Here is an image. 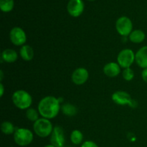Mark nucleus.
Here are the masks:
<instances>
[{
  "instance_id": "nucleus-1",
  "label": "nucleus",
  "mask_w": 147,
  "mask_h": 147,
  "mask_svg": "<svg viewBox=\"0 0 147 147\" xmlns=\"http://www.w3.org/2000/svg\"><path fill=\"white\" fill-rule=\"evenodd\" d=\"M38 111L42 118L52 119L55 118L60 111V100L54 96H48L44 97L38 104Z\"/></svg>"
},
{
  "instance_id": "nucleus-2",
  "label": "nucleus",
  "mask_w": 147,
  "mask_h": 147,
  "mask_svg": "<svg viewBox=\"0 0 147 147\" xmlns=\"http://www.w3.org/2000/svg\"><path fill=\"white\" fill-rule=\"evenodd\" d=\"M11 99L14 106L21 110L30 109L32 103V98L31 95L24 90H16L13 93Z\"/></svg>"
},
{
  "instance_id": "nucleus-3",
  "label": "nucleus",
  "mask_w": 147,
  "mask_h": 147,
  "mask_svg": "<svg viewBox=\"0 0 147 147\" xmlns=\"http://www.w3.org/2000/svg\"><path fill=\"white\" fill-rule=\"evenodd\" d=\"M53 123L50 119L45 118L39 119L33 124V130L34 133L41 138H45L52 134L53 131Z\"/></svg>"
},
{
  "instance_id": "nucleus-4",
  "label": "nucleus",
  "mask_w": 147,
  "mask_h": 147,
  "mask_svg": "<svg viewBox=\"0 0 147 147\" xmlns=\"http://www.w3.org/2000/svg\"><path fill=\"white\" fill-rule=\"evenodd\" d=\"M34 139L32 132L25 128H19L14 133V140L17 145L26 146L30 144Z\"/></svg>"
},
{
  "instance_id": "nucleus-5",
  "label": "nucleus",
  "mask_w": 147,
  "mask_h": 147,
  "mask_svg": "<svg viewBox=\"0 0 147 147\" xmlns=\"http://www.w3.org/2000/svg\"><path fill=\"white\" fill-rule=\"evenodd\" d=\"M112 100L116 104L119 106H126L128 105L131 108H136L137 106V102L133 100L131 97L130 95L125 91L122 90H118L113 93L111 96Z\"/></svg>"
},
{
  "instance_id": "nucleus-6",
  "label": "nucleus",
  "mask_w": 147,
  "mask_h": 147,
  "mask_svg": "<svg viewBox=\"0 0 147 147\" xmlns=\"http://www.w3.org/2000/svg\"><path fill=\"white\" fill-rule=\"evenodd\" d=\"M135 61V54L131 49H124L119 53L117 57L118 64L123 68H128Z\"/></svg>"
},
{
  "instance_id": "nucleus-7",
  "label": "nucleus",
  "mask_w": 147,
  "mask_h": 147,
  "mask_svg": "<svg viewBox=\"0 0 147 147\" xmlns=\"http://www.w3.org/2000/svg\"><path fill=\"white\" fill-rule=\"evenodd\" d=\"M116 29L120 35L123 37L129 36L133 29L131 20L127 17H121L116 21Z\"/></svg>"
},
{
  "instance_id": "nucleus-8",
  "label": "nucleus",
  "mask_w": 147,
  "mask_h": 147,
  "mask_svg": "<svg viewBox=\"0 0 147 147\" xmlns=\"http://www.w3.org/2000/svg\"><path fill=\"white\" fill-rule=\"evenodd\" d=\"M10 41L16 46H22L27 41L26 33L21 27H15L9 32Z\"/></svg>"
},
{
  "instance_id": "nucleus-9",
  "label": "nucleus",
  "mask_w": 147,
  "mask_h": 147,
  "mask_svg": "<svg viewBox=\"0 0 147 147\" xmlns=\"http://www.w3.org/2000/svg\"><path fill=\"white\" fill-rule=\"evenodd\" d=\"M67 12L73 17H78L84 11V3L83 0H70L67 6Z\"/></svg>"
},
{
  "instance_id": "nucleus-10",
  "label": "nucleus",
  "mask_w": 147,
  "mask_h": 147,
  "mask_svg": "<svg viewBox=\"0 0 147 147\" xmlns=\"http://www.w3.org/2000/svg\"><path fill=\"white\" fill-rule=\"evenodd\" d=\"M51 144L55 147H65V135L63 129L60 126H56L53 129V131L50 137Z\"/></svg>"
},
{
  "instance_id": "nucleus-11",
  "label": "nucleus",
  "mask_w": 147,
  "mask_h": 147,
  "mask_svg": "<svg viewBox=\"0 0 147 147\" xmlns=\"http://www.w3.org/2000/svg\"><path fill=\"white\" fill-rule=\"evenodd\" d=\"M89 77L88 71L84 67H78L72 74V81L77 86H81L86 83Z\"/></svg>"
},
{
  "instance_id": "nucleus-12",
  "label": "nucleus",
  "mask_w": 147,
  "mask_h": 147,
  "mask_svg": "<svg viewBox=\"0 0 147 147\" xmlns=\"http://www.w3.org/2000/svg\"><path fill=\"white\" fill-rule=\"evenodd\" d=\"M135 61L142 68H147V46L141 47L135 54Z\"/></svg>"
},
{
  "instance_id": "nucleus-13",
  "label": "nucleus",
  "mask_w": 147,
  "mask_h": 147,
  "mask_svg": "<svg viewBox=\"0 0 147 147\" xmlns=\"http://www.w3.org/2000/svg\"><path fill=\"white\" fill-rule=\"evenodd\" d=\"M103 73L108 77H116L121 73V66L118 63L113 62L107 63L103 67Z\"/></svg>"
},
{
  "instance_id": "nucleus-14",
  "label": "nucleus",
  "mask_w": 147,
  "mask_h": 147,
  "mask_svg": "<svg viewBox=\"0 0 147 147\" xmlns=\"http://www.w3.org/2000/svg\"><path fill=\"white\" fill-rule=\"evenodd\" d=\"M20 55L22 58L25 61H30L34 57V50L31 46L28 45H24L21 47L20 50Z\"/></svg>"
},
{
  "instance_id": "nucleus-15",
  "label": "nucleus",
  "mask_w": 147,
  "mask_h": 147,
  "mask_svg": "<svg viewBox=\"0 0 147 147\" xmlns=\"http://www.w3.org/2000/svg\"><path fill=\"white\" fill-rule=\"evenodd\" d=\"M18 58L17 53L12 49H6L1 53V59L6 63H14Z\"/></svg>"
},
{
  "instance_id": "nucleus-16",
  "label": "nucleus",
  "mask_w": 147,
  "mask_h": 147,
  "mask_svg": "<svg viewBox=\"0 0 147 147\" xmlns=\"http://www.w3.org/2000/svg\"><path fill=\"white\" fill-rule=\"evenodd\" d=\"M145 37H146V34H145L144 32L141 30H134L129 34L130 41L134 43H136V44L144 42V40H145Z\"/></svg>"
},
{
  "instance_id": "nucleus-17",
  "label": "nucleus",
  "mask_w": 147,
  "mask_h": 147,
  "mask_svg": "<svg viewBox=\"0 0 147 147\" xmlns=\"http://www.w3.org/2000/svg\"><path fill=\"white\" fill-rule=\"evenodd\" d=\"M61 111L65 116H74L77 114V108L70 103H65L61 106Z\"/></svg>"
},
{
  "instance_id": "nucleus-18",
  "label": "nucleus",
  "mask_w": 147,
  "mask_h": 147,
  "mask_svg": "<svg viewBox=\"0 0 147 147\" xmlns=\"http://www.w3.org/2000/svg\"><path fill=\"white\" fill-rule=\"evenodd\" d=\"M83 139V135L80 131L73 130L70 134V141L75 145H79L82 143Z\"/></svg>"
},
{
  "instance_id": "nucleus-19",
  "label": "nucleus",
  "mask_w": 147,
  "mask_h": 147,
  "mask_svg": "<svg viewBox=\"0 0 147 147\" xmlns=\"http://www.w3.org/2000/svg\"><path fill=\"white\" fill-rule=\"evenodd\" d=\"M1 130L6 135L12 134L15 131V128L12 123L9 121H4L1 125Z\"/></svg>"
},
{
  "instance_id": "nucleus-20",
  "label": "nucleus",
  "mask_w": 147,
  "mask_h": 147,
  "mask_svg": "<svg viewBox=\"0 0 147 147\" xmlns=\"http://www.w3.org/2000/svg\"><path fill=\"white\" fill-rule=\"evenodd\" d=\"M14 8V0H0V9L3 12H9Z\"/></svg>"
},
{
  "instance_id": "nucleus-21",
  "label": "nucleus",
  "mask_w": 147,
  "mask_h": 147,
  "mask_svg": "<svg viewBox=\"0 0 147 147\" xmlns=\"http://www.w3.org/2000/svg\"><path fill=\"white\" fill-rule=\"evenodd\" d=\"M39 115H40L39 111H37V110H35L33 108H30V109H27V111H26V117H27V119L30 120V121L34 122V123L40 119Z\"/></svg>"
},
{
  "instance_id": "nucleus-22",
  "label": "nucleus",
  "mask_w": 147,
  "mask_h": 147,
  "mask_svg": "<svg viewBox=\"0 0 147 147\" xmlns=\"http://www.w3.org/2000/svg\"><path fill=\"white\" fill-rule=\"evenodd\" d=\"M122 76L125 80L131 81V80H133L134 77V73L130 67H128V68H125L123 70V73H122Z\"/></svg>"
},
{
  "instance_id": "nucleus-23",
  "label": "nucleus",
  "mask_w": 147,
  "mask_h": 147,
  "mask_svg": "<svg viewBox=\"0 0 147 147\" xmlns=\"http://www.w3.org/2000/svg\"><path fill=\"white\" fill-rule=\"evenodd\" d=\"M80 147H98V146L92 141H86L82 144Z\"/></svg>"
},
{
  "instance_id": "nucleus-24",
  "label": "nucleus",
  "mask_w": 147,
  "mask_h": 147,
  "mask_svg": "<svg viewBox=\"0 0 147 147\" xmlns=\"http://www.w3.org/2000/svg\"><path fill=\"white\" fill-rule=\"evenodd\" d=\"M142 78L144 81L147 83V68L143 69L142 72Z\"/></svg>"
},
{
  "instance_id": "nucleus-25",
  "label": "nucleus",
  "mask_w": 147,
  "mask_h": 147,
  "mask_svg": "<svg viewBox=\"0 0 147 147\" xmlns=\"http://www.w3.org/2000/svg\"><path fill=\"white\" fill-rule=\"evenodd\" d=\"M4 85L2 84V83H0V96L2 97L3 95H4Z\"/></svg>"
},
{
  "instance_id": "nucleus-26",
  "label": "nucleus",
  "mask_w": 147,
  "mask_h": 147,
  "mask_svg": "<svg viewBox=\"0 0 147 147\" xmlns=\"http://www.w3.org/2000/svg\"><path fill=\"white\" fill-rule=\"evenodd\" d=\"M0 76H1V78H0V80H1V82L2 81V79H3V71L2 70H1L0 71Z\"/></svg>"
},
{
  "instance_id": "nucleus-27",
  "label": "nucleus",
  "mask_w": 147,
  "mask_h": 147,
  "mask_svg": "<svg viewBox=\"0 0 147 147\" xmlns=\"http://www.w3.org/2000/svg\"><path fill=\"white\" fill-rule=\"evenodd\" d=\"M44 147H55V146H53V144H48V145H46Z\"/></svg>"
},
{
  "instance_id": "nucleus-28",
  "label": "nucleus",
  "mask_w": 147,
  "mask_h": 147,
  "mask_svg": "<svg viewBox=\"0 0 147 147\" xmlns=\"http://www.w3.org/2000/svg\"><path fill=\"white\" fill-rule=\"evenodd\" d=\"M88 1H95V0H88Z\"/></svg>"
}]
</instances>
